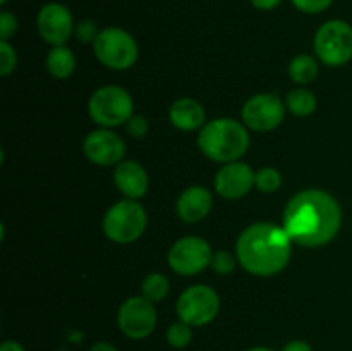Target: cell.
Returning a JSON list of instances; mask_svg holds the SVG:
<instances>
[{"label":"cell","instance_id":"484cf974","mask_svg":"<svg viewBox=\"0 0 352 351\" xmlns=\"http://www.w3.org/2000/svg\"><path fill=\"white\" fill-rule=\"evenodd\" d=\"M292 6L305 14H320L325 12L333 0H291Z\"/></svg>","mask_w":352,"mask_h":351},{"label":"cell","instance_id":"8fae6325","mask_svg":"<svg viewBox=\"0 0 352 351\" xmlns=\"http://www.w3.org/2000/svg\"><path fill=\"white\" fill-rule=\"evenodd\" d=\"M36 28L40 36L52 47H64L76 30L72 12L60 2H48L38 10Z\"/></svg>","mask_w":352,"mask_h":351},{"label":"cell","instance_id":"9c48e42d","mask_svg":"<svg viewBox=\"0 0 352 351\" xmlns=\"http://www.w3.org/2000/svg\"><path fill=\"white\" fill-rule=\"evenodd\" d=\"M157 310L153 301L144 296H133L120 305L117 313V323L120 332L134 341L146 339L157 327Z\"/></svg>","mask_w":352,"mask_h":351},{"label":"cell","instance_id":"d6986e66","mask_svg":"<svg viewBox=\"0 0 352 351\" xmlns=\"http://www.w3.org/2000/svg\"><path fill=\"white\" fill-rule=\"evenodd\" d=\"M289 74L299 85H308L318 76V64L311 55H298L289 65Z\"/></svg>","mask_w":352,"mask_h":351},{"label":"cell","instance_id":"ac0fdd59","mask_svg":"<svg viewBox=\"0 0 352 351\" xmlns=\"http://www.w3.org/2000/svg\"><path fill=\"white\" fill-rule=\"evenodd\" d=\"M47 67L54 78L67 79L76 69V57L67 47H54L48 52Z\"/></svg>","mask_w":352,"mask_h":351},{"label":"cell","instance_id":"6da1fadb","mask_svg":"<svg viewBox=\"0 0 352 351\" xmlns=\"http://www.w3.org/2000/svg\"><path fill=\"white\" fill-rule=\"evenodd\" d=\"M342 226V209L330 193L305 189L284 209V229L294 243L318 248L330 243Z\"/></svg>","mask_w":352,"mask_h":351},{"label":"cell","instance_id":"e575fe53","mask_svg":"<svg viewBox=\"0 0 352 351\" xmlns=\"http://www.w3.org/2000/svg\"><path fill=\"white\" fill-rule=\"evenodd\" d=\"M0 3H2V6H3V3H7V0H0Z\"/></svg>","mask_w":352,"mask_h":351},{"label":"cell","instance_id":"5bb4252c","mask_svg":"<svg viewBox=\"0 0 352 351\" xmlns=\"http://www.w3.org/2000/svg\"><path fill=\"white\" fill-rule=\"evenodd\" d=\"M256 181V172L244 162H229L215 176V189L227 200L243 198Z\"/></svg>","mask_w":352,"mask_h":351},{"label":"cell","instance_id":"836d02e7","mask_svg":"<svg viewBox=\"0 0 352 351\" xmlns=\"http://www.w3.org/2000/svg\"><path fill=\"white\" fill-rule=\"evenodd\" d=\"M246 351H274L272 348H267V346H254V348H250V350Z\"/></svg>","mask_w":352,"mask_h":351},{"label":"cell","instance_id":"83f0119b","mask_svg":"<svg viewBox=\"0 0 352 351\" xmlns=\"http://www.w3.org/2000/svg\"><path fill=\"white\" fill-rule=\"evenodd\" d=\"M17 17L9 10H2L0 12V38L2 41H7L10 36H14L17 31Z\"/></svg>","mask_w":352,"mask_h":351},{"label":"cell","instance_id":"277c9868","mask_svg":"<svg viewBox=\"0 0 352 351\" xmlns=\"http://www.w3.org/2000/svg\"><path fill=\"white\" fill-rule=\"evenodd\" d=\"M146 229V212L141 203L122 200L107 210L103 217V233L110 241L127 244L141 237Z\"/></svg>","mask_w":352,"mask_h":351},{"label":"cell","instance_id":"d4e9b609","mask_svg":"<svg viewBox=\"0 0 352 351\" xmlns=\"http://www.w3.org/2000/svg\"><path fill=\"white\" fill-rule=\"evenodd\" d=\"M237 258V257H236ZM236 258L229 251H217L212 257V268L220 275H227L234 270L236 267Z\"/></svg>","mask_w":352,"mask_h":351},{"label":"cell","instance_id":"9a60e30c","mask_svg":"<svg viewBox=\"0 0 352 351\" xmlns=\"http://www.w3.org/2000/svg\"><path fill=\"white\" fill-rule=\"evenodd\" d=\"M213 205L212 193L203 186L184 189L177 200V213L184 222L195 224L205 219Z\"/></svg>","mask_w":352,"mask_h":351},{"label":"cell","instance_id":"603a6c76","mask_svg":"<svg viewBox=\"0 0 352 351\" xmlns=\"http://www.w3.org/2000/svg\"><path fill=\"white\" fill-rule=\"evenodd\" d=\"M254 186L260 189L261 193H275L280 189L282 186V176L277 169L265 167L256 172V181Z\"/></svg>","mask_w":352,"mask_h":351},{"label":"cell","instance_id":"1f68e13d","mask_svg":"<svg viewBox=\"0 0 352 351\" xmlns=\"http://www.w3.org/2000/svg\"><path fill=\"white\" fill-rule=\"evenodd\" d=\"M0 351H26V350H24L23 344L17 343V341L9 339V341H3V343L0 344Z\"/></svg>","mask_w":352,"mask_h":351},{"label":"cell","instance_id":"f546056e","mask_svg":"<svg viewBox=\"0 0 352 351\" xmlns=\"http://www.w3.org/2000/svg\"><path fill=\"white\" fill-rule=\"evenodd\" d=\"M251 6L258 10H274L280 6L284 0H250Z\"/></svg>","mask_w":352,"mask_h":351},{"label":"cell","instance_id":"5b68a950","mask_svg":"<svg viewBox=\"0 0 352 351\" xmlns=\"http://www.w3.org/2000/svg\"><path fill=\"white\" fill-rule=\"evenodd\" d=\"M93 50H95V57L105 67L117 69V71L133 67L140 54L133 34L116 26L100 31L93 43Z\"/></svg>","mask_w":352,"mask_h":351},{"label":"cell","instance_id":"7402d4cb","mask_svg":"<svg viewBox=\"0 0 352 351\" xmlns=\"http://www.w3.org/2000/svg\"><path fill=\"white\" fill-rule=\"evenodd\" d=\"M165 337H167L168 346H172L174 350H184L192 341V327L179 320V322H174L168 327Z\"/></svg>","mask_w":352,"mask_h":351},{"label":"cell","instance_id":"44dd1931","mask_svg":"<svg viewBox=\"0 0 352 351\" xmlns=\"http://www.w3.org/2000/svg\"><path fill=\"white\" fill-rule=\"evenodd\" d=\"M168 288H170L168 286V279L164 274H158V272H153V274L148 275L143 281V286H141L144 298L153 303L162 301L168 295Z\"/></svg>","mask_w":352,"mask_h":351},{"label":"cell","instance_id":"30bf717a","mask_svg":"<svg viewBox=\"0 0 352 351\" xmlns=\"http://www.w3.org/2000/svg\"><path fill=\"white\" fill-rule=\"evenodd\" d=\"M213 251L208 241L198 236H188L175 241L168 251V265L181 275H196L212 264Z\"/></svg>","mask_w":352,"mask_h":351},{"label":"cell","instance_id":"f1b7e54d","mask_svg":"<svg viewBox=\"0 0 352 351\" xmlns=\"http://www.w3.org/2000/svg\"><path fill=\"white\" fill-rule=\"evenodd\" d=\"M126 127H127V133H129L133 138L146 136L148 129H150V126H148V120L144 119L143 116H136V114H134V116L127 120Z\"/></svg>","mask_w":352,"mask_h":351},{"label":"cell","instance_id":"cb8c5ba5","mask_svg":"<svg viewBox=\"0 0 352 351\" xmlns=\"http://www.w3.org/2000/svg\"><path fill=\"white\" fill-rule=\"evenodd\" d=\"M17 55L9 41L0 40V74L9 76L16 69Z\"/></svg>","mask_w":352,"mask_h":351},{"label":"cell","instance_id":"7c38bea8","mask_svg":"<svg viewBox=\"0 0 352 351\" xmlns=\"http://www.w3.org/2000/svg\"><path fill=\"white\" fill-rule=\"evenodd\" d=\"M285 107L280 98L272 93H261L248 100L243 107V120L250 129L267 133L282 124Z\"/></svg>","mask_w":352,"mask_h":351},{"label":"cell","instance_id":"e0dca14e","mask_svg":"<svg viewBox=\"0 0 352 351\" xmlns=\"http://www.w3.org/2000/svg\"><path fill=\"white\" fill-rule=\"evenodd\" d=\"M170 123L181 131H192L205 126V109L195 98H179L168 110Z\"/></svg>","mask_w":352,"mask_h":351},{"label":"cell","instance_id":"3957f363","mask_svg":"<svg viewBox=\"0 0 352 351\" xmlns=\"http://www.w3.org/2000/svg\"><path fill=\"white\" fill-rule=\"evenodd\" d=\"M198 147L212 160L229 164L246 153L250 134L243 124L229 117L213 119L199 131Z\"/></svg>","mask_w":352,"mask_h":351},{"label":"cell","instance_id":"52a82bcc","mask_svg":"<svg viewBox=\"0 0 352 351\" xmlns=\"http://www.w3.org/2000/svg\"><path fill=\"white\" fill-rule=\"evenodd\" d=\"M315 52L320 61L332 67L347 64L352 58V26L347 21L330 19L315 34Z\"/></svg>","mask_w":352,"mask_h":351},{"label":"cell","instance_id":"8992f818","mask_svg":"<svg viewBox=\"0 0 352 351\" xmlns=\"http://www.w3.org/2000/svg\"><path fill=\"white\" fill-rule=\"evenodd\" d=\"M133 109V98L120 86H103L96 89L88 103V112L93 123L107 129L127 123L134 116Z\"/></svg>","mask_w":352,"mask_h":351},{"label":"cell","instance_id":"4dcf8cb0","mask_svg":"<svg viewBox=\"0 0 352 351\" xmlns=\"http://www.w3.org/2000/svg\"><path fill=\"white\" fill-rule=\"evenodd\" d=\"M282 351H313V348H311V344L306 343V341L294 339V341H291V343L285 344L284 350Z\"/></svg>","mask_w":352,"mask_h":351},{"label":"cell","instance_id":"7a4b0ae2","mask_svg":"<svg viewBox=\"0 0 352 351\" xmlns=\"http://www.w3.org/2000/svg\"><path fill=\"white\" fill-rule=\"evenodd\" d=\"M292 240L284 226L258 222L241 233L236 246L239 264L250 274L270 277L285 268L291 260Z\"/></svg>","mask_w":352,"mask_h":351},{"label":"cell","instance_id":"2e32d148","mask_svg":"<svg viewBox=\"0 0 352 351\" xmlns=\"http://www.w3.org/2000/svg\"><path fill=\"white\" fill-rule=\"evenodd\" d=\"M113 181L119 191L124 193L129 200L141 198L148 191L146 171L134 160H124L117 164Z\"/></svg>","mask_w":352,"mask_h":351},{"label":"cell","instance_id":"d6a6232c","mask_svg":"<svg viewBox=\"0 0 352 351\" xmlns=\"http://www.w3.org/2000/svg\"><path fill=\"white\" fill-rule=\"evenodd\" d=\"M89 351H117V348L113 344L107 343V341H98V343L89 348Z\"/></svg>","mask_w":352,"mask_h":351},{"label":"cell","instance_id":"4fadbf2b","mask_svg":"<svg viewBox=\"0 0 352 351\" xmlns=\"http://www.w3.org/2000/svg\"><path fill=\"white\" fill-rule=\"evenodd\" d=\"M82 150L93 164L109 167V165L122 162L124 153H126V143L119 134L103 127V129L91 131L86 136Z\"/></svg>","mask_w":352,"mask_h":351},{"label":"cell","instance_id":"ba28073f","mask_svg":"<svg viewBox=\"0 0 352 351\" xmlns=\"http://www.w3.org/2000/svg\"><path fill=\"white\" fill-rule=\"evenodd\" d=\"M220 298L215 289L208 286H191L181 295L177 301V315L191 327H203L213 322L219 315Z\"/></svg>","mask_w":352,"mask_h":351},{"label":"cell","instance_id":"4316f807","mask_svg":"<svg viewBox=\"0 0 352 351\" xmlns=\"http://www.w3.org/2000/svg\"><path fill=\"white\" fill-rule=\"evenodd\" d=\"M98 33V28H96V24L93 23L91 19H85L81 21V23L76 24L74 34L78 36L79 41H82V43H95Z\"/></svg>","mask_w":352,"mask_h":351},{"label":"cell","instance_id":"ffe728a7","mask_svg":"<svg viewBox=\"0 0 352 351\" xmlns=\"http://www.w3.org/2000/svg\"><path fill=\"white\" fill-rule=\"evenodd\" d=\"M287 109L291 110L294 116H299V117L309 116V114L315 112L316 109L315 95L306 88L292 89L287 96Z\"/></svg>","mask_w":352,"mask_h":351}]
</instances>
